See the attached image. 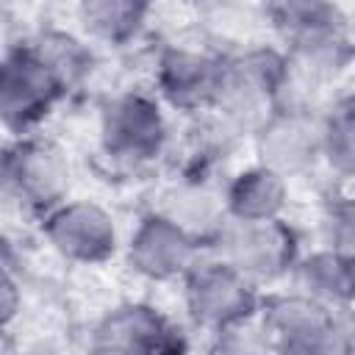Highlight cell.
<instances>
[{
  "label": "cell",
  "mask_w": 355,
  "mask_h": 355,
  "mask_svg": "<svg viewBox=\"0 0 355 355\" xmlns=\"http://www.w3.org/2000/svg\"><path fill=\"white\" fill-rule=\"evenodd\" d=\"M266 19L277 33L291 72V92L313 97L333 83L355 58L349 17L333 3L283 0L266 6Z\"/></svg>",
  "instance_id": "obj_1"
},
{
  "label": "cell",
  "mask_w": 355,
  "mask_h": 355,
  "mask_svg": "<svg viewBox=\"0 0 355 355\" xmlns=\"http://www.w3.org/2000/svg\"><path fill=\"white\" fill-rule=\"evenodd\" d=\"M97 147L114 172H144L172 153L169 111L153 89L114 92L100 105Z\"/></svg>",
  "instance_id": "obj_2"
},
{
  "label": "cell",
  "mask_w": 355,
  "mask_h": 355,
  "mask_svg": "<svg viewBox=\"0 0 355 355\" xmlns=\"http://www.w3.org/2000/svg\"><path fill=\"white\" fill-rule=\"evenodd\" d=\"M291 86V72L280 44H250L222 55V75L214 114L247 139L277 111Z\"/></svg>",
  "instance_id": "obj_3"
},
{
  "label": "cell",
  "mask_w": 355,
  "mask_h": 355,
  "mask_svg": "<svg viewBox=\"0 0 355 355\" xmlns=\"http://www.w3.org/2000/svg\"><path fill=\"white\" fill-rule=\"evenodd\" d=\"M258 324L272 355H355V308L327 311L286 288L263 297Z\"/></svg>",
  "instance_id": "obj_4"
},
{
  "label": "cell",
  "mask_w": 355,
  "mask_h": 355,
  "mask_svg": "<svg viewBox=\"0 0 355 355\" xmlns=\"http://www.w3.org/2000/svg\"><path fill=\"white\" fill-rule=\"evenodd\" d=\"M183 308L189 322L202 333H219L255 322L263 305V288L244 277L225 258L205 250L197 266L183 277Z\"/></svg>",
  "instance_id": "obj_5"
},
{
  "label": "cell",
  "mask_w": 355,
  "mask_h": 355,
  "mask_svg": "<svg viewBox=\"0 0 355 355\" xmlns=\"http://www.w3.org/2000/svg\"><path fill=\"white\" fill-rule=\"evenodd\" d=\"M72 169L67 153L44 139H11L3 155V191L22 214L42 222L53 208L69 200Z\"/></svg>",
  "instance_id": "obj_6"
},
{
  "label": "cell",
  "mask_w": 355,
  "mask_h": 355,
  "mask_svg": "<svg viewBox=\"0 0 355 355\" xmlns=\"http://www.w3.org/2000/svg\"><path fill=\"white\" fill-rule=\"evenodd\" d=\"M324 111L311 97L286 94L277 111L252 133L255 161L275 169L286 180L300 178L322 164Z\"/></svg>",
  "instance_id": "obj_7"
},
{
  "label": "cell",
  "mask_w": 355,
  "mask_h": 355,
  "mask_svg": "<svg viewBox=\"0 0 355 355\" xmlns=\"http://www.w3.org/2000/svg\"><path fill=\"white\" fill-rule=\"evenodd\" d=\"M64 100L67 92L25 39L6 47L0 67V116L11 139L36 136Z\"/></svg>",
  "instance_id": "obj_8"
},
{
  "label": "cell",
  "mask_w": 355,
  "mask_h": 355,
  "mask_svg": "<svg viewBox=\"0 0 355 355\" xmlns=\"http://www.w3.org/2000/svg\"><path fill=\"white\" fill-rule=\"evenodd\" d=\"M208 250L261 288L288 280L302 255L300 233L286 216L269 222H227Z\"/></svg>",
  "instance_id": "obj_9"
},
{
  "label": "cell",
  "mask_w": 355,
  "mask_h": 355,
  "mask_svg": "<svg viewBox=\"0 0 355 355\" xmlns=\"http://www.w3.org/2000/svg\"><path fill=\"white\" fill-rule=\"evenodd\" d=\"M222 55L202 44L169 42L161 44L153 58V94L166 111L180 116H202L214 108Z\"/></svg>",
  "instance_id": "obj_10"
},
{
  "label": "cell",
  "mask_w": 355,
  "mask_h": 355,
  "mask_svg": "<svg viewBox=\"0 0 355 355\" xmlns=\"http://www.w3.org/2000/svg\"><path fill=\"white\" fill-rule=\"evenodd\" d=\"M39 230L44 244L75 266H100L119 250L116 219L97 200L69 197L39 222Z\"/></svg>",
  "instance_id": "obj_11"
},
{
  "label": "cell",
  "mask_w": 355,
  "mask_h": 355,
  "mask_svg": "<svg viewBox=\"0 0 355 355\" xmlns=\"http://www.w3.org/2000/svg\"><path fill=\"white\" fill-rule=\"evenodd\" d=\"M205 255V247L158 211L139 216L125 241V261L133 275L150 283H183V277Z\"/></svg>",
  "instance_id": "obj_12"
},
{
  "label": "cell",
  "mask_w": 355,
  "mask_h": 355,
  "mask_svg": "<svg viewBox=\"0 0 355 355\" xmlns=\"http://www.w3.org/2000/svg\"><path fill=\"white\" fill-rule=\"evenodd\" d=\"M94 341L130 355H191L186 327L150 302H122L94 327Z\"/></svg>",
  "instance_id": "obj_13"
},
{
  "label": "cell",
  "mask_w": 355,
  "mask_h": 355,
  "mask_svg": "<svg viewBox=\"0 0 355 355\" xmlns=\"http://www.w3.org/2000/svg\"><path fill=\"white\" fill-rule=\"evenodd\" d=\"M153 211L172 219L205 250L219 239V233L230 222L225 205V180L189 172H175V178L158 191Z\"/></svg>",
  "instance_id": "obj_14"
},
{
  "label": "cell",
  "mask_w": 355,
  "mask_h": 355,
  "mask_svg": "<svg viewBox=\"0 0 355 355\" xmlns=\"http://www.w3.org/2000/svg\"><path fill=\"white\" fill-rule=\"evenodd\" d=\"M288 288L327 311L355 308V258L330 247L302 252L288 277Z\"/></svg>",
  "instance_id": "obj_15"
},
{
  "label": "cell",
  "mask_w": 355,
  "mask_h": 355,
  "mask_svg": "<svg viewBox=\"0 0 355 355\" xmlns=\"http://www.w3.org/2000/svg\"><path fill=\"white\" fill-rule=\"evenodd\" d=\"M25 42L36 53V58L55 75L67 97L92 83L97 72V47L80 31H69L61 25H42Z\"/></svg>",
  "instance_id": "obj_16"
},
{
  "label": "cell",
  "mask_w": 355,
  "mask_h": 355,
  "mask_svg": "<svg viewBox=\"0 0 355 355\" xmlns=\"http://www.w3.org/2000/svg\"><path fill=\"white\" fill-rule=\"evenodd\" d=\"M288 180L263 164H250L225 180V205L230 222L283 219L288 208Z\"/></svg>",
  "instance_id": "obj_17"
},
{
  "label": "cell",
  "mask_w": 355,
  "mask_h": 355,
  "mask_svg": "<svg viewBox=\"0 0 355 355\" xmlns=\"http://www.w3.org/2000/svg\"><path fill=\"white\" fill-rule=\"evenodd\" d=\"M153 6L139 0H86L75 8L78 31L105 50H128L147 33Z\"/></svg>",
  "instance_id": "obj_18"
},
{
  "label": "cell",
  "mask_w": 355,
  "mask_h": 355,
  "mask_svg": "<svg viewBox=\"0 0 355 355\" xmlns=\"http://www.w3.org/2000/svg\"><path fill=\"white\" fill-rule=\"evenodd\" d=\"M322 166L338 180H355V92L324 108Z\"/></svg>",
  "instance_id": "obj_19"
},
{
  "label": "cell",
  "mask_w": 355,
  "mask_h": 355,
  "mask_svg": "<svg viewBox=\"0 0 355 355\" xmlns=\"http://www.w3.org/2000/svg\"><path fill=\"white\" fill-rule=\"evenodd\" d=\"M322 247L355 258V194H333L319 211Z\"/></svg>",
  "instance_id": "obj_20"
},
{
  "label": "cell",
  "mask_w": 355,
  "mask_h": 355,
  "mask_svg": "<svg viewBox=\"0 0 355 355\" xmlns=\"http://www.w3.org/2000/svg\"><path fill=\"white\" fill-rule=\"evenodd\" d=\"M202 355H272V347L255 319L247 324H236V327L211 333L202 347Z\"/></svg>",
  "instance_id": "obj_21"
},
{
  "label": "cell",
  "mask_w": 355,
  "mask_h": 355,
  "mask_svg": "<svg viewBox=\"0 0 355 355\" xmlns=\"http://www.w3.org/2000/svg\"><path fill=\"white\" fill-rule=\"evenodd\" d=\"M19 311H22V288H19L14 269L6 266V272H3V322H6V327H11V322L17 319Z\"/></svg>",
  "instance_id": "obj_22"
},
{
  "label": "cell",
  "mask_w": 355,
  "mask_h": 355,
  "mask_svg": "<svg viewBox=\"0 0 355 355\" xmlns=\"http://www.w3.org/2000/svg\"><path fill=\"white\" fill-rule=\"evenodd\" d=\"M83 355H130V352L116 349V347H108V344H97V341H92V347H89Z\"/></svg>",
  "instance_id": "obj_23"
}]
</instances>
